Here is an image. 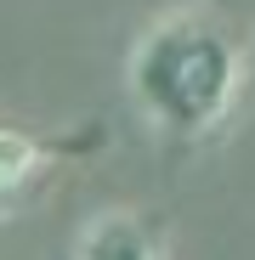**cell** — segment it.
<instances>
[{"instance_id":"3","label":"cell","mask_w":255,"mask_h":260,"mask_svg":"<svg viewBox=\"0 0 255 260\" xmlns=\"http://www.w3.org/2000/svg\"><path fill=\"white\" fill-rule=\"evenodd\" d=\"M46 170H51V147L40 142L34 130L0 119V215L17 209L40 181H46Z\"/></svg>"},{"instance_id":"1","label":"cell","mask_w":255,"mask_h":260,"mask_svg":"<svg viewBox=\"0 0 255 260\" xmlns=\"http://www.w3.org/2000/svg\"><path fill=\"white\" fill-rule=\"evenodd\" d=\"M125 85L148 124L170 136H210L244 108L255 62L244 34L216 12H170L136 34Z\"/></svg>"},{"instance_id":"2","label":"cell","mask_w":255,"mask_h":260,"mask_svg":"<svg viewBox=\"0 0 255 260\" xmlns=\"http://www.w3.org/2000/svg\"><path fill=\"white\" fill-rule=\"evenodd\" d=\"M74 260H176V249L142 209H97L74 232Z\"/></svg>"}]
</instances>
